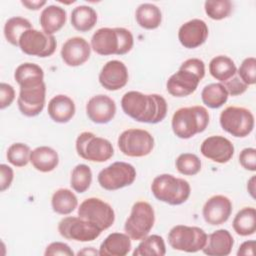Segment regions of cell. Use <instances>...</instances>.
<instances>
[{"mask_svg":"<svg viewBox=\"0 0 256 256\" xmlns=\"http://www.w3.org/2000/svg\"><path fill=\"white\" fill-rule=\"evenodd\" d=\"M121 107L126 115L137 122L156 124L167 114V102L159 94H144L128 91L121 99Z\"/></svg>","mask_w":256,"mask_h":256,"instance_id":"cell-1","label":"cell"},{"mask_svg":"<svg viewBox=\"0 0 256 256\" xmlns=\"http://www.w3.org/2000/svg\"><path fill=\"white\" fill-rule=\"evenodd\" d=\"M134 44L132 33L123 27L99 28L91 37V49L103 56L124 55Z\"/></svg>","mask_w":256,"mask_h":256,"instance_id":"cell-2","label":"cell"},{"mask_svg":"<svg viewBox=\"0 0 256 256\" xmlns=\"http://www.w3.org/2000/svg\"><path fill=\"white\" fill-rule=\"evenodd\" d=\"M209 124V113L203 106L182 107L172 116L171 126L174 134L181 139H189L205 131Z\"/></svg>","mask_w":256,"mask_h":256,"instance_id":"cell-3","label":"cell"},{"mask_svg":"<svg viewBox=\"0 0 256 256\" xmlns=\"http://www.w3.org/2000/svg\"><path fill=\"white\" fill-rule=\"evenodd\" d=\"M151 191L159 201L169 205H180L188 200L191 187L183 178L175 177L172 174H160L153 179Z\"/></svg>","mask_w":256,"mask_h":256,"instance_id":"cell-4","label":"cell"},{"mask_svg":"<svg viewBox=\"0 0 256 256\" xmlns=\"http://www.w3.org/2000/svg\"><path fill=\"white\" fill-rule=\"evenodd\" d=\"M75 148L81 158L91 162L102 163L114 155V149L109 140L88 131L78 135Z\"/></svg>","mask_w":256,"mask_h":256,"instance_id":"cell-5","label":"cell"},{"mask_svg":"<svg viewBox=\"0 0 256 256\" xmlns=\"http://www.w3.org/2000/svg\"><path fill=\"white\" fill-rule=\"evenodd\" d=\"M207 237L200 227L176 225L168 233V243L174 250L195 253L205 247Z\"/></svg>","mask_w":256,"mask_h":256,"instance_id":"cell-6","label":"cell"},{"mask_svg":"<svg viewBox=\"0 0 256 256\" xmlns=\"http://www.w3.org/2000/svg\"><path fill=\"white\" fill-rule=\"evenodd\" d=\"M155 223V212L153 207L146 201H138L133 204L124 230L132 240L145 238Z\"/></svg>","mask_w":256,"mask_h":256,"instance_id":"cell-7","label":"cell"},{"mask_svg":"<svg viewBox=\"0 0 256 256\" xmlns=\"http://www.w3.org/2000/svg\"><path fill=\"white\" fill-rule=\"evenodd\" d=\"M219 123L224 131L234 137L243 138L252 132L254 116L247 108L229 106L220 113Z\"/></svg>","mask_w":256,"mask_h":256,"instance_id":"cell-8","label":"cell"},{"mask_svg":"<svg viewBox=\"0 0 256 256\" xmlns=\"http://www.w3.org/2000/svg\"><path fill=\"white\" fill-rule=\"evenodd\" d=\"M120 151L128 157H144L154 148V138L146 130L131 128L123 131L117 140Z\"/></svg>","mask_w":256,"mask_h":256,"instance_id":"cell-9","label":"cell"},{"mask_svg":"<svg viewBox=\"0 0 256 256\" xmlns=\"http://www.w3.org/2000/svg\"><path fill=\"white\" fill-rule=\"evenodd\" d=\"M136 178V170L127 162L117 161L102 169L97 177L99 185L108 191H114L131 185Z\"/></svg>","mask_w":256,"mask_h":256,"instance_id":"cell-10","label":"cell"},{"mask_svg":"<svg viewBox=\"0 0 256 256\" xmlns=\"http://www.w3.org/2000/svg\"><path fill=\"white\" fill-rule=\"evenodd\" d=\"M58 232L67 240L90 242L97 239L102 230L95 224L81 218L80 216H68L59 222Z\"/></svg>","mask_w":256,"mask_h":256,"instance_id":"cell-11","label":"cell"},{"mask_svg":"<svg viewBox=\"0 0 256 256\" xmlns=\"http://www.w3.org/2000/svg\"><path fill=\"white\" fill-rule=\"evenodd\" d=\"M57 42L54 35L37 29H29L24 32L19 40V48L30 56L41 58L51 56L56 50Z\"/></svg>","mask_w":256,"mask_h":256,"instance_id":"cell-12","label":"cell"},{"mask_svg":"<svg viewBox=\"0 0 256 256\" xmlns=\"http://www.w3.org/2000/svg\"><path fill=\"white\" fill-rule=\"evenodd\" d=\"M78 216L98 226L102 231L110 228L115 221L113 208L100 198L85 199L78 208Z\"/></svg>","mask_w":256,"mask_h":256,"instance_id":"cell-13","label":"cell"},{"mask_svg":"<svg viewBox=\"0 0 256 256\" xmlns=\"http://www.w3.org/2000/svg\"><path fill=\"white\" fill-rule=\"evenodd\" d=\"M46 99V85L20 87L17 104L20 112L27 117H35L41 113Z\"/></svg>","mask_w":256,"mask_h":256,"instance_id":"cell-14","label":"cell"},{"mask_svg":"<svg viewBox=\"0 0 256 256\" xmlns=\"http://www.w3.org/2000/svg\"><path fill=\"white\" fill-rule=\"evenodd\" d=\"M202 155L214 162L224 164L231 160L234 155V146L232 142L224 136L213 135L206 138L201 146Z\"/></svg>","mask_w":256,"mask_h":256,"instance_id":"cell-15","label":"cell"},{"mask_svg":"<svg viewBox=\"0 0 256 256\" xmlns=\"http://www.w3.org/2000/svg\"><path fill=\"white\" fill-rule=\"evenodd\" d=\"M98 79L101 86L106 90L117 91L128 82L127 67L119 60H110L102 67Z\"/></svg>","mask_w":256,"mask_h":256,"instance_id":"cell-16","label":"cell"},{"mask_svg":"<svg viewBox=\"0 0 256 256\" xmlns=\"http://www.w3.org/2000/svg\"><path fill=\"white\" fill-rule=\"evenodd\" d=\"M232 213V202L224 195H214L204 204L202 215L206 223L218 226L225 223Z\"/></svg>","mask_w":256,"mask_h":256,"instance_id":"cell-17","label":"cell"},{"mask_svg":"<svg viewBox=\"0 0 256 256\" xmlns=\"http://www.w3.org/2000/svg\"><path fill=\"white\" fill-rule=\"evenodd\" d=\"M86 114L93 123L106 124L116 114L115 101L104 94L95 95L86 104Z\"/></svg>","mask_w":256,"mask_h":256,"instance_id":"cell-18","label":"cell"},{"mask_svg":"<svg viewBox=\"0 0 256 256\" xmlns=\"http://www.w3.org/2000/svg\"><path fill=\"white\" fill-rule=\"evenodd\" d=\"M209 34L208 26L201 19H192L182 24L178 30V40L181 45L188 49L201 46Z\"/></svg>","mask_w":256,"mask_h":256,"instance_id":"cell-19","label":"cell"},{"mask_svg":"<svg viewBox=\"0 0 256 256\" xmlns=\"http://www.w3.org/2000/svg\"><path fill=\"white\" fill-rule=\"evenodd\" d=\"M60 53L62 60L67 66L77 67L89 59L91 45L83 37L75 36L66 40L62 45Z\"/></svg>","mask_w":256,"mask_h":256,"instance_id":"cell-20","label":"cell"},{"mask_svg":"<svg viewBox=\"0 0 256 256\" xmlns=\"http://www.w3.org/2000/svg\"><path fill=\"white\" fill-rule=\"evenodd\" d=\"M201 80L196 74L179 67L167 80L166 89L174 97H186L196 91Z\"/></svg>","mask_w":256,"mask_h":256,"instance_id":"cell-21","label":"cell"},{"mask_svg":"<svg viewBox=\"0 0 256 256\" xmlns=\"http://www.w3.org/2000/svg\"><path fill=\"white\" fill-rule=\"evenodd\" d=\"M234 245V239L231 233L226 229H218L207 237L203 253L208 256H227L231 253Z\"/></svg>","mask_w":256,"mask_h":256,"instance_id":"cell-22","label":"cell"},{"mask_svg":"<svg viewBox=\"0 0 256 256\" xmlns=\"http://www.w3.org/2000/svg\"><path fill=\"white\" fill-rule=\"evenodd\" d=\"M75 103L67 95H56L48 103V115L56 123L69 122L75 115Z\"/></svg>","mask_w":256,"mask_h":256,"instance_id":"cell-23","label":"cell"},{"mask_svg":"<svg viewBox=\"0 0 256 256\" xmlns=\"http://www.w3.org/2000/svg\"><path fill=\"white\" fill-rule=\"evenodd\" d=\"M131 238L126 233L114 232L109 234L101 243L100 256H125L131 250Z\"/></svg>","mask_w":256,"mask_h":256,"instance_id":"cell-24","label":"cell"},{"mask_svg":"<svg viewBox=\"0 0 256 256\" xmlns=\"http://www.w3.org/2000/svg\"><path fill=\"white\" fill-rule=\"evenodd\" d=\"M66 11L57 5H48L45 7L39 18L42 31L53 35L58 32L66 23Z\"/></svg>","mask_w":256,"mask_h":256,"instance_id":"cell-25","label":"cell"},{"mask_svg":"<svg viewBox=\"0 0 256 256\" xmlns=\"http://www.w3.org/2000/svg\"><path fill=\"white\" fill-rule=\"evenodd\" d=\"M30 162L40 172H51L59 163V156L56 150L48 146H39L31 151Z\"/></svg>","mask_w":256,"mask_h":256,"instance_id":"cell-26","label":"cell"},{"mask_svg":"<svg viewBox=\"0 0 256 256\" xmlns=\"http://www.w3.org/2000/svg\"><path fill=\"white\" fill-rule=\"evenodd\" d=\"M14 79L20 87L39 85L44 82V71L35 63H22L16 68Z\"/></svg>","mask_w":256,"mask_h":256,"instance_id":"cell-27","label":"cell"},{"mask_svg":"<svg viewBox=\"0 0 256 256\" xmlns=\"http://www.w3.org/2000/svg\"><path fill=\"white\" fill-rule=\"evenodd\" d=\"M138 25L147 30H153L160 26L162 13L158 6L152 3H143L138 6L135 12Z\"/></svg>","mask_w":256,"mask_h":256,"instance_id":"cell-28","label":"cell"},{"mask_svg":"<svg viewBox=\"0 0 256 256\" xmlns=\"http://www.w3.org/2000/svg\"><path fill=\"white\" fill-rule=\"evenodd\" d=\"M70 21L77 31L87 32L95 26L97 22V13L90 6L80 5L72 10Z\"/></svg>","mask_w":256,"mask_h":256,"instance_id":"cell-29","label":"cell"},{"mask_svg":"<svg viewBox=\"0 0 256 256\" xmlns=\"http://www.w3.org/2000/svg\"><path fill=\"white\" fill-rule=\"evenodd\" d=\"M209 72L213 78L224 83L236 74L237 68L230 57L218 55L211 59L209 63Z\"/></svg>","mask_w":256,"mask_h":256,"instance_id":"cell-30","label":"cell"},{"mask_svg":"<svg viewBox=\"0 0 256 256\" xmlns=\"http://www.w3.org/2000/svg\"><path fill=\"white\" fill-rule=\"evenodd\" d=\"M78 205L76 195L67 188L56 190L51 198V206L54 212L60 215H68L72 213Z\"/></svg>","mask_w":256,"mask_h":256,"instance_id":"cell-31","label":"cell"},{"mask_svg":"<svg viewBox=\"0 0 256 256\" xmlns=\"http://www.w3.org/2000/svg\"><path fill=\"white\" fill-rule=\"evenodd\" d=\"M232 226L240 236H250L256 231V210L253 207H244L234 217Z\"/></svg>","mask_w":256,"mask_h":256,"instance_id":"cell-32","label":"cell"},{"mask_svg":"<svg viewBox=\"0 0 256 256\" xmlns=\"http://www.w3.org/2000/svg\"><path fill=\"white\" fill-rule=\"evenodd\" d=\"M133 256H164L166 246L164 239L156 234L147 235L133 251Z\"/></svg>","mask_w":256,"mask_h":256,"instance_id":"cell-33","label":"cell"},{"mask_svg":"<svg viewBox=\"0 0 256 256\" xmlns=\"http://www.w3.org/2000/svg\"><path fill=\"white\" fill-rule=\"evenodd\" d=\"M228 92L222 83H211L206 85L201 92L202 102L209 108L217 109L228 100Z\"/></svg>","mask_w":256,"mask_h":256,"instance_id":"cell-34","label":"cell"},{"mask_svg":"<svg viewBox=\"0 0 256 256\" xmlns=\"http://www.w3.org/2000/svg\"><path fill=\"white\" fill-rule=\"evenodd\" d=\"M32 29V24L26 18L14 16L9 18L4 25V36L11 45L19 46L21 35L27 30Z\"/></svg>","mask_w":256,"mask_h":256,"instance_id":"cell-35","label":"cell"},{"mask_svg":"<svg viewBox=\"0 0 256 256\" xmlns=\"http://www.w3.org/2000/svg\"><path fill=\"white\" fill-rule=\"evenodd\" d=\"M92 182V171L86 164L76 165L70 177V185L77 193H84L87 191Z\"/></svg>","mask_w":256,"mask_h":256,"instance_id":"cell-36","label":"cell"},{"mask_svg":"<svg viewBox=\"0 0 256 256\" xmlns=\"http://www.w3.org/2000/svg\"><path fill=\"white\" fill-rule=\"evenodd\" d=\"M177 171L185 176H193L201 170V160L193 153L180 154L175 162Z\"/></svg>","mask_w":256,"mask_h":256,"instance_id":"cell-37","label":"cell"},{"mask_svg":"<svg viewBox=\"0 0 256 256\" xmlns=\"http://www.w3.org/2000/svg\"><path fill=\"white\" fill-rule=\"evenodd\" d=\"M31 150L28 145L24 143H13L9 146L6 157L10 164L15 167H24L30 161Z\"/></svg>","mask_w":256,"mask_h":256,"instance_id":"cell-38","label":"cell"},{"mask_svg":"<svg viewBox=\"0 0 256 256\" xmlns=\"http://www.w3.org/2000/svg\"><path fill=\"white\" fill-rule=\"evenodd\" d=\"M232 7L230 0H207L204 3L205 13L213 20L227 18L232 12Z\"/></svg>","mask_w":256,"mask_h":256,"instance_id":"cell-39","label":"cell"},{"mask_svg":"<svg viewBox=\"0 0 256 256\" xmlns=\"http://www.w3.org/2000/svg\"><path fill=\"white\" fill-rule=\"evenodd\" d=\"M236 74L248 86L256 83V59L254 57L245 58Z\"/></svg>","mask_w":256,"mask_h":256,"instance_id":"cell-40","label":"cell"},{"mask_svg":"<svg viewBox=\"0 0 256 256\" xmlns=\"http://www.w3.org/2000/svg\"><path fill=\"white\" fill-rule=\"evenodd\" d=\"M239 163L244 169L254 172L256 170V149L244 148L239 154Z\"/></svg>","mask_w":256,"mask_h":256,"instance_id":"cell-41","label":"cell"},{"mask_svg":"<svg viewBox=\"0 0 256 256\" xmlns=\"http://www.w3.org/2000/svg\"><path fill=\"white\" fill-rule=\"evenodd\" d=\"M224 87L226 88L227 92H228V95H231V96H238V95H241L243 94L247 88H248V85L245 84L240 78L238 75H234L232 78H230L229 80H227L226 82H224Z\"/></svg>","mask_w":256,"mask_h":256,"instance_id":"cell-42","label":"cell"},{"mask_svg":"<svg viewBox=\"0 0 256 256\" xmlns=\"http://www.w3.org/2000/svg\"><path fill=\"white\" fill-rule=\"evenodd\" d=\"M45 256H55V255H64V256H73L74 252L64 242H52L50 243L44 252Z\"/></svg>","mask_w":256,"mask_h":256,"instance_id":"cell-43","label":"cell"},{"mask_svg":"<svg viewBox=\"0 0 256 256\" xmlns=\"http://www.w3.org/2000/svg\"><path fill=\"white\" fill-rule=\"evenodd\" d=\"M15 99V90L12 85L2 82L0 84V109L9 107Z\"/></svg>","mask_w":256,"mask_h":256,"instance_id":"cell-44","label":"cell"},{"mask_svg":"<svg viewBox=\"0 0 256 256\" xmlns=\"http://www.w3.org/2000/svg\"><path fill=\"white\" fill-rule=\"evenodd\" d=\"M180 68L186 69V70L196 74L201 79H203V77L205 76V64L199 58H190V59L185 60L181 64Z\"/></svg>","mask_w":256,"mask_h":256,"instance_id":"cell-45","label":"cell"},{"mask_svg":"<svg viewBox=\"0 0 256 256\" xmlns=\"http://www.w3.org/2000/svg\"><path fill=\"white\" fill-rule=\"evenodd\" d=\"M13 178H14L13 169L6 164H1L0 165V190H1V192H4L11 186Z\"/></svg>","mask_w":256,"mask_h":256,"instance_id":"cell-46","label":"cell"},{"mask_svg":"<svg viewBox=\"0 0 256 256\" xmlns=\"http://www.w3.org/2000/svg\"><path fill=\"white\" fill-rule=\"evenodd\" d=\"M254 249H255V241L254 240L245 241L240 245V247L237 251V255L238 256H247V255L253 256L255 254Z\"/></svg>","mask_w":256,"mask_h":256,"instance_id":"cell-47","label":"cell"},{"mask_svg":"<svg viewBox=\"0 0 256 256\" xmlns=\"http://www.w3.org/2000/svg\"><path fill=\"white\" fill-rule=\"evenodd\" d=\"M46 3L47 2L45 0H21V4L29 10H39L44 5H46Z\"/></svg>","mask_w":256,"mask_h":256,"instance_id":"cell-48","label":"cell"},{"mask_svg":"<svg viewBox=\"0 0 256 256\" xmlns=\"http://www.w3.org/2000/svg\"><path fill=\"white\" fill-rule=\"evenodd\" d=\"M255 181H256V177L255 175H253L247 182V190L252 198H255Z\"/></svg>","mask_w":256,"mask_h":256,"instance_id":"cell-49","label":"cell"},{"mask_svg":"<svg viewBox=\"0 0 256 256\" xmlns=\"http://www.w3.org/2000/svg\"><path fill=\"white\" fill-rule=\"evenodd\" d=\"M77 255H99V251L93 247H85L77 253Z\"/></svg>","mask_w":256,"mask_h":256,"instance_id":"cell-50","label":"cell"}]
</instances>
